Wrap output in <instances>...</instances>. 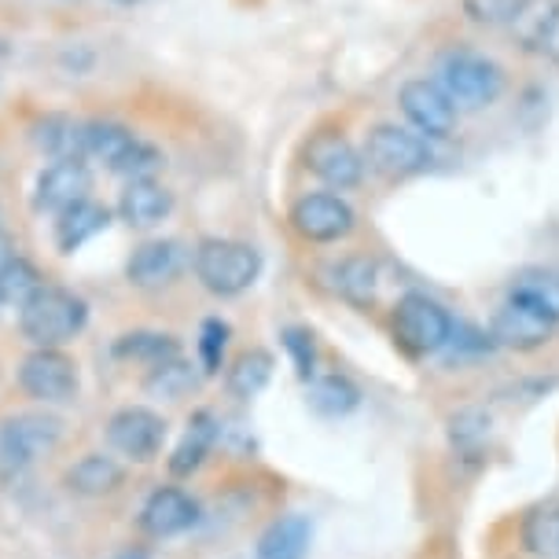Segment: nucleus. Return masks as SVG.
Returning a JSON list of instances; mask_svg holds the SVG:
<instances>
[{
    "instance_id": "f257e3e1",
    "label": "nucleus",
    "mask_w": 559,
    "mask_h": 559,
    "mask_svg": "<svg viewBox=\"0 0 559 559\" xmlns=\"http://www.w3.org/2000/svg\"><path fill=\"white\" fill-rule=\"evenodd\" d=\"M435 85L453 99V107L461 115L486 111V107H493L504 93V70L483 52L453 48V52H445L438 59Z\"/></svg>"
},
{
    "instance_id": "f03ea898",
    "label": "nucleus",
    "mask_w": 559,
    "mask_h": 559,
    "mask_svg": "<svg viewBox=\"0 0 559 559\" xmlns=\"http://www.w3.org/2000/svg\"><path fill=\"white\" fill-rule=\"evenodd\" d=\"M195 280L217 298H236L251 292L254 280L262 276V254L258 247L243 243V239H222L210 236L195 247L192 254Z\"/></svg>"
},
{
    "instance_id": "7ed1b4c3",
    "label": "nucleus",
    "mask_w": 559,
    "mask_h": 559,
    "mask_svg": "<svg viewBox=\"0 0 559 559\" xmlns=\"http://www.w3.org/2000/svg\"><path fill=\"white\" fill-rule=\"evenodd\" d=\"M85 321H88L85 298L56 284H45L41 292L19 309V328H23V338L34 349L41 346L63 349L70 338L82 335Z\"/></svg>"
},
{
    "instance_id": "20e7f679",
    "label": "nucleus",
    "mask_w": 559,
    "mask_h": 559,
    "mask_svg": "<svg viewBox=\"0 0 559 559\" xmlns=\"http://www.w3.org/2000/svg\"><path fill=\"white\" fill-rule=\"evenodd\" d=\"M85 158L126 181H147L163 169V152L118 122H85Z\"/></svg>"
},
{
    "instance_id": "39448f33",
    "label": "nucleus",
    "mask_w": 559,
    "mask_h": 559,
    "mask_svg": "<svg viewBox=\"0 0 559 559\" xmlns=\"http://www.w3.org/2000/svg\"><path fill=\"white\" fill-rule=\"evenodd\" d=\"M59 438H63L59 416L19 413L12 419H4V427H0V478H4V483L23 478L29 467L56 453Z\"/></svg>"
},
{
    "instance_id": "423d86ee",
    "label": "nucleus",
    "mask_w": 559,
    "mask_h": 559,
    "mask_svg": "<svg viewBox=\"0 0 559 559\" xmlns=\"http://www.w3.org/2000/svg\"><path fill=\"white\" fill-rule=\"evenodd\" d=\"M361 155H365V166L376 169L386 181H408V177L427 174L435 163L431 140H424L416 129H405L394 122H379L376 129H368Z\"/></svg>"
},
{
    "instance_id": "0eeeda50",
    "label": "nucleus",
    "mask_w": 559,
    "mask_h": 559,
    "mask_svg": "<svg viewBox=\"0 0 559 559\" xmlns=\"http://www.w3.org/2000/svg\"><path fill=\"white\" fill-rule=\"evenodd\" d=\"M394 338L413 357H435L453 338V317L431 295L413 292L394 306Z\"/></svg>"
},
{
    "instance_id": "6e6552de",
    "label": "nucleus",
    "mask_w": 559,
    "mask_h": 559,
    "mask_svg": "<svg viewBox=\"0 0 559 559\" xmlns=\"http://www.w3.org/2000/svg\"><path fill=\"white\" fill-rule=\"evenodd\" d=\"M19 386L41 405H63L78 394V361L67 349L41 346L19 365Z\"/></svg>"
},
{
    "instance_id": "1a4fd4ad",
    "label": "nucleus",
    "mask_w": 559,
    "mask_h": 559,
    "mask_svg": "<svg viewBox=\"0 0 559 559\" xmlns=\"http://www.w3.org/2000/svg\"><path fill=\"white\" fill-rule=\"evenodd\" d=\"M397 107H402L405 122L424 140H431V144L435 140H449L456 133V122H461V111L435 85V78H413V82H405L397 88Z\"/></svg>"
},
{
    "instance_id": "9d476101",
    "label": "nucleus",
    "mask_w": 559,
    "mask_h": 559,
    "mask_svg": "<svg viewBox=\"0 0 559 559\" xmlns=\"http://www.w3.org/2000/svg\"><path fill=\"white\" fill-rule=\"evenodd\" d=\"M287 222L306 243H338L354 233L357 214L343 195L332 192H306L302 199H295Z\"/></svg>"
},
{
    "instance_id": "9b49d317",
    "label": "nucleus",
    "mask_w": 559,
    "mask_h": 559,
    "mask_svg": "<svg viewBox=\"0 0 559 559\" xmlns=\"http://www.w3.org/2000/svg\"><path fill=\"white\" fill-rule=\"evenodd\" d=\"M107 442L118 456L133 464H152L163 453L166 442V419L155 408L144 405H126L107 419Z\"/></svg>"
},
{
    "instance_id": "f8f14e48",
    "label": "nucleus",
    "mask_w": 559,
    "mask_h": 559,
    "mask_svg": "<svg viewBox=\"0 0 559 559\" xmlns=\"http://www.w3.org/2000/svg\"><path fill=\"white\" fill-rule=\"evenodd\" d=\"M306 169L321 185L332 188V192H346V188H357L365 181V155L357 152L343 133L324 129V133L309 136Z\"/></svg>"
},
{
    "instance_id": "ddd939ff",
    "label": "nucleus",
    "mask_w": 559,
    "mask_h": 559,
    "mask_svg": "<svg viewBox=\"0 0 559 559\" xmlns=\"http://www.w3.org/2000/svg\"><path fill=\"white\" fill-rule=\"evenodd\" d=\"M556 321L537 309L523 306V302H512L504 298V306L493 313V324H489V338L493 346H504V349H515V354H531V349H542L548 338L556 335Z\"/></svg>"
},
{
    "instance_id": "4468645a",
    "label": "nucleus",
    "mask_w": 559,
    "mask_h": 559,
    "mask_svg": "<svg viewBox=\"0 0 559 559\" xmlns=\"http://www.w3.org/2000/svg\"><path fill=\"white\" fill-rule=\"evenodd\" d=\"M93 199V174L85 163H52L37 174L34 185V210L41 214H67L70 206Z\"/></svg>"
},
{
    "instance_id": "2eb2a0df",
    "label": "nucleus",
    "mask_w": 559,
    "mask_h": 559,
    "mask_svg": "<svg viewBox=\"0 0 559 559\" xmlns=\"http://www.w3.org/2000/svg\"><path fill=\"white\" fill-rule=\"evenodd\" d=\"M185 262H188V254L177 239H147V243H140L136 251L129 254L126 276L140 292H158V287H169L185 273Z\"/></svg>"
},
{
    "instance_id": "dca6fc26",
    "label": "nucleus",
    "mask_w": 559,
    "mask_h": 559,
    "mask_svg": "<svg viewBox=\"0 0 559 559\" xmlns=\"http://www.w3.org/2000/svg\"><path fill=\"white\" fill-rule=\"evenodd\" d=\"M199 504L192 501V493L177 486H158L152 497L140 508V531L147 537H177L188 526H195Z\"/></svg>"
},
{
    "instance_id": "f3484780",
    "label": "nucleus",
    "mask_w": 559,
    "mask_h": 559,
    "mask_svg": "<svg viewBox=\"0 0 559 559\" xmlns=\"http://www.w3.org/2000/svg\"><path fill=\"white\" fill-rule=\"evenodd\" d=\"M169 214H174V192H169L158 177L126 181L122 195H118V217H122L129 228H155V225H163Z\"/></svg>"
},
{
    "instance_id": "a211bd4d",
    "label": "nucleus",
    "mask_w": 559,
    "mask_h": 559,
    "mask_svg": "<svg viewBox=\"0 0 559 559\" xmlns=\"http://www.w3.org/2000/svg\"><path fill=\"white\" fill-rule=\"evenodd\" d=\"M34 147L52 163H85V122L70 115H45L34 122Z\"/></svg>"
},
{
    "instance_id": "6ab92c4d",
    "label": "nucleus",
    "mask_w": 559,
    "mask_h": 559,
    "mask_svg": "<svg viewBox=\"0 0 559 559\" xmlns=\"http://www.w3.org/2000/svg\"><path fill=\"white\" fill-rule=\"evenodd\" d=\"M111 225V210L96 199H85V203L70 206L67 214L56 217V247L63 254H74L82 251L88 239H96L104 228Z\"/></svg>"
},
{
    "instance_id": "aec40b11",
    "label": "nucleus",
    "mask_w": 559,
    "mask_h": 559,
    "mask_svg": "<svg viewBox=\"0 0 559 559\" xmlns=\"http://www.w3.org/2000/svg\"><path fill=\"white\" fill-rule=\"evenodd\" d=\"M309 537H313V526H309L306 515H280L276 523H269V531L258 537L254 559H306L309 552Z\"/></svg>"
},
{
    "instance_id": "412c9836",
    "label": "nucleus",
    "mask_w": 559,
    "mask_h": 559,
    "mask_svg": "<svg viewBox=\"0 0 559 559\" xmlns=\"http://www.w3.org/2000/svg\"><path fill=\"white\" fill-rule=\"evenodd\" d=\"M328 280H332V292L354 306H372L379 295V265L361 254H349L343 262H335L328 269Z\"/></svg>"
},
{
    "instance_id": "4be33fe9",
    "label": "nucleus",
    "mask_w": 559,
    "mask_h": 559,
    "mask_svg": "<svg viewBox=\"0 0 559 559\" xmlns=\"http://www.w3.org/2000/svg\"><path fill=\"white\" fill-rule=\"evenodd\" d=\"M214 442H217V419H214V413H206L203 408V413H195L192 419H188L181 442H177L174 456H169V472H174L177 478L199 472L203 461L210 456V449H214Z\"/></svg>"
},
{
    "instance_id": "5701e85b",
    "label": "nucleus",
    "mask_w": 559,
    "mask_h": 559,
    "mask_svg": "<svg viewBox=\"0 0 559 559\" xmlns=\"http://www.w3.org/2000/svg\"><path fill=\"white\" fill-rule=\"evenodd\" d=\"M508 298L512 302H523L537 309V313L552 317V321L559 324V273L556 269H523V273L512 276V284H508Z\"/></svg>"
},
{
    "instance_id": "b1692460",
    "label": "nucleus",
    "mask_w": 559,
    "mask_h": 559,
    "mask_svg": "<svg viewBox=\"0 0 559 559\" xmlns=\"http://www.w3.org/2000/svg\"><path fill=\"white\" fill-rule=\"evenodd\" d=\"M126 483V467L115 456L104 453H85L82 461L67 472V486L78 497H107Z\"/></svg>"
},
{
    "instance_id": "393cba45",
    "label": "nucleus",
    "mask_w": 559,
    "mask_h": 559,
    "mask_svg": "<svg viewBox=\"0 0 559 559\" xmlns=\"http://www.w3.org/2000/svg\"><path fill=\"white\" fill-rule=\"evenodd\" d=\"M115 357L136 361L152 372V368L181 357V343H177V335H169V332H129L115 343Z\"/></svg>"
},
{
    "instance_id": "a878e982",
    "label": "nucleus",
    "mask_w": 559,
    "mask_h": 559,
    "mask_svg": "<svg viewBox=\"0 0 559 559\" xmlns=\"http://www.w3.org/2000/svg\"><path fill=\"white\" fill-rule=\"evenodd\" d=\"M269 379H273V354L269 349H243L228 368V391L239 402H251L265 391Z\"/></svg>"
},
{
    "instance_id": "bb28decb",
    "label": "nucleus",
    "mask_w": 559,
    "mask_h": 559,
    "mask_svg": "<svg viewBox=\"0 0 559 559\" xmlns=\"http://www.w3.org/2000/svg\"><path fill=\"white\" fill-rule=\"evenodd\" d=\"M309 405H313V413L335 419V416L354 413V408L361 405V391H357V386L338 372L313 376L309 379Z\"/></svg>"
},
{
    "instance_id": "cd10ccee",
    "label": "nucleus",
    "mask_w": 559,
    "mask_h": 559,
    "mask_svg": "<svg viewBox=\"0 0 559 559\" xmlns=\"http://www.w3.org/2000/svg\"><path fill=\"white\" fill-rule=\"evenodd\" d=\"M45 287L41 273L34 269V262H26V258H12L4 269H0V306L4 309H23L29 298Z\"/></svg>"
},
{
    "instance_id": "c85d7f7f",
    "label": "nucleus",
    "mask_w": 559,
    "mask_h": 559,
    "mask_svg": "<svg viewBox=\"0 0 559 559\" xmlns=\"http://www.w3.org/2000/svg\"><path fill=\"white\" fill-rule=\"evenodd\" d=\"M195 383H199L195 365H188L185 357H174V361H166L147 372L144 391L152 397H163V402H177V397H185Z\"/></svg>"
},
{
    "instance_id": "c756f323",
    "label": "nucleus",
    "mask_w": 559,
    "mask_h": 559,
    "mask_svg": "<svg viewBox=\"0 0 559 559\" xmlns=\"http://www.w3.org/2000/svg\"><path fill=\"white\" fill-rule=\"evenodd\" d=\"M449 435H453V445L461 449V453L472 456L489 442V435H493V416L483 413V408H464V413L453 416Z\"/></svg>"
},
{
    "instance_id": "7c9ffc66",
    "label": "nucleus",
    "mask_w": 559,
    "mask_h": 559,
    "mask_svg": "<svg viewBox=\"0 0 559 559\" xmlns=\"http://www.w3.org/2000/svg\"><path fill=\"white\" fill-rule=\"evenodd\" d=\"M534 0H464V12L475 26H515Z\"/></svg>"
},
{
    "instance_id": "2f4dec72",
    "label": "nucleus",
    "mask_w": 559,
    "mask_h": 559,
    "mask_svg": "<svg viewBox=\"0 0 559 559\" xmlns=\"http://www.w3.org/2000/svg\"><path fill=\"white\" fill-rule=\"evenodd\" d=\"M526 545L545 559L559 556V508H542L526 519Z\"/></svg>"
},
{
    "instance_id": "473e14b6",
    "label": "nucleus",
    "mask_w": 559,
    "mask_h": 559,
    "mask_svg": "<svg viewBox=\"0 0 559 559\" xmlns=\"http://www.w3.org/2000/svg\"><path fill=\"white\" fill-rule=\"evenodd\" d=\"M225 346H228V324L222 317L203 321V332H199V368L206 376H214L225 365Z\"/></svg>"
},
{
    "instance_id": "72a5a7b5",
    "label": "nucleus",
    "mask_w": 559,
    "mask_h": 559,
    "mask_svg": "<svg viewBox=\"0 0 559 559\" xmlns=\"http://www.w3.org/2000/svg\"><path fill=\"white\" fill-rule=\"evenodd\" d=\"M284 349L292 354L298 379H313L317 376V346H313V335L302 332V328H287V332H284Z\"/></svg>"
},
{
    "instance_id": "f704fd0d",
    "label": "nucleus",
    "mask_w": 559,
    "mask_h": 559,
    "mask_svg": "<svg viewBox=\"0 0 559 559\" xmlns=\"http://www.w3.org/2000/svg\"><path fill=\"white\" fill-rule=\"evenodd\" d=\"M534 48L559 67V4L548 8L545 23H542V29H537V37H534Z\"/></svg>"
},
{
    "instance_id": "c9c22d12",
    "label": "nucleus",
    "mask_w": 559,
    "mask_h": 559,
    "mask_svg": "<svg viewBox=\"0 0 559 559\" xmlns=\"http://www.w3.org/2000/svg\"><path fill=\"white\" fill-rule=\"evenodd\" d=\"M15 258V247H12V239H8L4 233H0V269H4L8 262Z\"/></svg>"
},
{
    "instance_id": "e433bc0d",
    "label": "nucleus",
    "mask_w": 559,
    "mask_h": 559,
    "mask_svg": "<svg viewBox=\"0 0 559 559\" xmlns=\"http://www.w3.org/2000/svg\"><path fill=\"white\" fill-rule=\"evenodd\" d=\"M115 4H140V0H115Z\"/></svg>"
}]
</instances>
